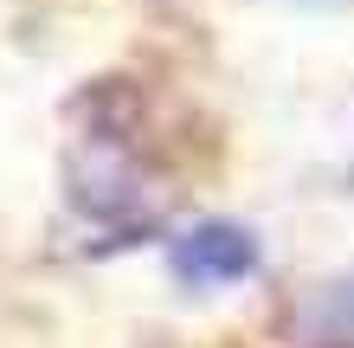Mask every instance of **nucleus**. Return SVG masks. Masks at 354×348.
Listing matches in <instances>:
<instances>
[{
    "label": "nucleus",
    "instance_id": "obj_1",
    "mask_svg": "<svg viewBox=\"0 0 354 348\" xmlns=\"http://www.w3.org/2000/svg\"><path fill=\"white\" fill-rule=\"evenodd\" d=\"M174 271L187 284H225V277H245L252 271V239L239 226H200L174 245Z\"/></svg>",
    "mask_w": 354,
    "mask_h": 348
}]
</instances>
